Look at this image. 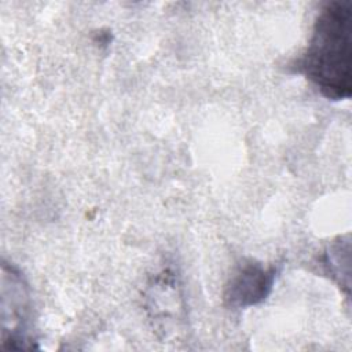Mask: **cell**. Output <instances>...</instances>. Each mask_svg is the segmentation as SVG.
<instances>
[{"instance_id": "1", "label": "cell", "mask_w": 352, "mask_h": 352, "mask_svg": "<svg viewBox=\"0 0 352 352\" xmlns=\"http://www.w3.org/2000/svg\"><path fill=\"white\" fill-rule=\"evenodd\" d=\"M352 4L331 1L319 12L308 45L297 60L302 73L320 94L331 100L351 96Z\"/></svg>"}, {"instance_id": "2", "label": "cell", "mask_w": 352, "mask_h": 352, "mask_svg": "<svg viewBox=\"0 0 352 352\" xmlns=\"http://www.w3.org/2000/svg\"><path fill=\"white\" fill-rule=\"evenodd\" d=\"M32 301L21 272L3 263L1 270V341L8 349L33 348L30 337Z\"/></svg>"}, {"instance_id": "3", "label": "cell", "mask_w": 352, "mask_h": 352, "mask_svg": "<svg viewBox=\"0 0 352 352\" xmlns=\"http://www.w3.org/2000/svg\"><path fill=\"white\" fill-rule=\"evenodd\" d=\"M275 276L276 270L274 267L264 268L253 261L246 263L230 279L226 289V301L236 308L258 304L270 294Z\"/></svg>"}]
</instances>
